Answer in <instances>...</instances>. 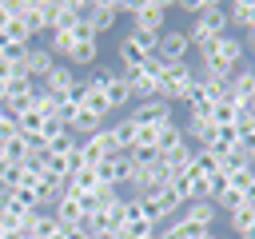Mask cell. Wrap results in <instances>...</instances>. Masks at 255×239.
<instances>
[{
    "mask_svg": "<svg viewBox=\"0 0 255 239\" xmlns=\"http://www.w3.org/2000/svg\"><path fill=\"white\" fill-rule=\"evenodd\" d=\"M243 60H247V44H243L235 32H227L223 40H215L211 52L199 56V76H211V80H223V84H227V80L243 68Z\"/></svg>",
    "mask_w": 255,
    "mask_h": 239,
    "instance_id": "cell-1",
    "label": "cell"
},
{
    "mask_svg": "<svg viewBox=\"0 0 255 239\" xmlns=\"http://www.w3.org/2000/svg\"><path fill=\"white\" fill-rule=\"evenodd\" d=\"M231 28H227V4H215L211 0V8L199 16V20H191V28H183V36H187V48L191 52H211L215 48V40H223Z\"/></svg>",
    "mask_w": 255,
    "mask_h": 239,
    "instance_id": "cell-2",
    "label": "cell"
},
{
    "mask_svg": "<svg viewBox=\"0 0 255 239\" xmlns=\"http://www.w3.org/2000/svg\"><path fill=\"white\" fill-rule=\"evenodd\" d=\"M191 88H195V72H191L187 60L183 64H163V72H159V100L187 104L191 100Z\"/></svg>",
    "mask_w": 255,
    "mask_h": 239,
    "instance_id": "cell-3",
    "label": "cell"
},
{
    "mask_svg": "<svg viewBox=\"0 0 255 239\" xmlns=\"http://www.w3.org/2000/svg\"><path fill=\"white\" fill-rule=\"evenodd\" d=\"M159 72H163V60H155V56H147L139 68L124 72V80H128V88H131V100H135V104H139V100H155V96H159Z\"/></svg>",
    "mask_w": 255,
    "mask_h": 239,
    "instance_id": "cell-4",
    "label": "cell"
},
{
    "mask_svg": "<svg viewBox=\"0 0 255 239\" xmlns=\"http://www.w3.org/2000/svg\"><path fill=\"white\" fill-rule=\"evenodd\" d=\"M167 12H171V4H167V0H135V4H131V28L163 32Z\"/></svg>",
    "mask_w": 255,
    "mask_h": 239,
    "instance_id": "cell-5",
    "label": "cell"
},
{
    "mask_svg": "<svg viewBox=\"0 0 255 239\" xmlns=\"http://www.w3.org/2000/svg\"><path fill=\"white\" fill-rule=\"evenodd\" d=\"M128 120L135 123V127H151V131H159L163 123H171V104L167 100H139L131 112H128Z\"/></svg>",
    "mask_w": 255,
    "mask_h": 239,
    "instance_id": "cell-6",
    "label": "cell"
},
{
    "mask_svg": "<svg viewBox=\"0 0 255 239\" xmlns=\"http://www.w3.org/2000/svg\"><path fill=\"white\" fill-rule=\"evenodd\" d=\"M139 207H143V215L155 223V227H163V223H171L175 215H179V203H175V195L167 191V187H159V191H147V195H139Z\"/></svg>",
    "mask_w": 255,
    "mask_h": 239,
    "instance_id": "cell-7",
    "label": "cell"
},
{
    "mask_svg": "<svg viewBox=\"0 0 255 239\" xmlns=\"http://www.w3.org/2000/svg\"><path fill=\"white\" fill-rule=\"evenodd\" d=\"M128 175H131V151H120V155L96 163V179H100V187H124Z\"/></svg>",
    "mask_w": 255,
    "mask_h": 239,
    "instance_id": "cell-8",
    "label": "cell"
},
{
    "mask_svg": "<svg viewBox=\"0 0 255 239\" xmlns=\"http://www.w3.org/2000/svg\"><path fill=\"white\" fill-rule=\"evenodd\" d=\"M187 56H191V48H187L183 28H163L159 48H155V60H163V64H183Z\"/></svg>",
    "mask_w": 255,
    "mask_h": 239,
    "instance_id": "cell-9",
    "label": "cell"
},
{
    "mask_svg": "<svg viewBox=\"0 0 255 239\" xmlns=\"http://www.w3.org/2000/svg\"><path fill=\"white\" fill-rule=\"evenodd\" d=\"M227 100H235L239 108H251L255 104V68L243 64L231 80H227Z\"/></svg>",
    "mask_w": 255,
    "mask_h": 239,
    "instance_id": "cell-10",
    "label": "cell"
},
{
    "mask_svg": "<svg viewBox=\"0 0 255 239\" xmlns=\"http://www.w3.org/2000/svg\"><path fill=\"white\" fill-rule=\"evenodd\" d=\"M84 20L92 24V32H96V40H100L104 32H112V28L120 24V12H116L112 0H100V4H88V16H84Z\"/></svg>",
    "mask_w": 255,
    "mask_h": 239,
    "instance_id": "cell-11",
    "label": "cell"
},
{
    "mask_svg": "<svg viewBox=\"0 0 255 239\" xmlns=\"http://www.w3.org/2000/svg\"><path fill=\"white\" fill-rule=\"evenodd\" d=\"M76 80H80V76H76V72H72L68 64H56V68H52V72H48V76L40 80V88H44L48 96H56V100H64V96L72 92V84H76Z\"/></svg>",
    "mask_w": 255,
    "mask_h": 239,
    "instance_id": "cell-12",
    "label": "cell"
},
{
    "mask_svg": "<svg viewBox=\"0 0 255 239\" xmlns=\"http://www.w3.org/2000/svg\"><path fill=\"white\" fill-rule=\"evenodd\" d=\"M179 219H187V223L199 227V231H211V223L219 219V207H215L211 199H195V203H187V207L179 211Z\"/></svg>",
    "mask_w": 255,
    "mask_h": 239,
    "instance_id": "cell-13",
    "label": "cell"
},
{
    "mask_svg": "<svg viewBox=\"0 0 255 239\" xmlns=\"http://www.w3.org/2000/svg\"><path fill=\"white\" fill-rule=\"evenodd\" d=\"M56 64H60V60H56L48 48H28V56H24V72H28V80H32V84H40Z\"/></svg>",
    "mask_w": 255,
    "mask_h": 239,
    "instance_id": "cell-14",
    "label": "cell"
},
{
    "mask_svg": "<svg viewBox=\"0 0 255 239\" xmlns=\"http://www.w3.org/2000/svg\"><path fill=\"white\" fill-rule=\"evenodd\" d=\"M24 235L28 239H52V235H60V223H56L52 211H32L28 223H24Z\"/></svg>",
    "mask_w": 255,
    "mask_h": 239,
    "instance_id": "cell-15",
    "label": "cell"
},
{
    "mask_svg": "<svg viewBox=\"0 0 255 239\" xmlns=\"http://www.w3.org/2000/svg\"><path fill=\"white\" fill-rule=\"evenodd\" d=\"M96 56H100V40H76L72 52L64 56L68 68H96Z\"/></svg>",
    "mask_w": 255,
    "mask_h": 239,
    "instance_id": "cell-16",
    "label": "cell"
},
{
    "mask_svg": "<svg viewBox=\"0 0 255 239\" xmlns=\"http://www.w3.org/2000/svg\"><path fill=\"white\" fill-rule=\"evenodd\" d=\"M227 28L251 32L255 28V0H231L227 4Z\"/></svg>",
    "mask_w": 255,
    "mask_h": 239,
    "instance_id": "cell-17",
    "label": "cell"
},
{
    "mask_svg": "<svg viewBox=\"0 0 255 239\" xmlns=\"http://www.w3.org/2000/svg\"><path fill=\"white\" fill-rule=\"evenodd\" d=\"M183 143H187V135H183V127H179L175 120L155 131V151H159V155H171V151H179Z\"/></svg>",
    "mask_w": 255,
    "mask_h": 239,
    "instance_id": "cell-18",
    "label": "cell"
},
{
    "mask_svg": "<svg viewBox=\"0 0 255 239\" xmlns=\"http://www.w3.org/2000/svg\"><path fill=\"white\" fill-rule=\"evenodd\" d=\"M52 215H56V223H60V231H64V227H80V223H84V211H80V199H72V195H60V203L52 207Z\"/></svg>",
    "mask_w": 255,
    "mask_h": 239,
    "instance_id": "cell-19",
    "label": "cell"
},
{
    "mask_svg": "<svg viewBox=\"0 0 255 239\" xmlns=\"http://www.w3.org/2000/svg\"><path fill=\"white\" fill-rule=\"evenodd\" d=\"M116 56H120V72H131V68H139V64L147 60V52H143L131 36H124V40L116 44Z\"/></svg>",
    "mask_w": 255,
    "mask_h": 239,
    "instance_id": "cell-20",
    "label": "cell"
},
{
    "mask_svg": "<svg viewBox=\"0 0 255 239\" xmlns=\"http://www.w3.org/2000/svg\"><path fill=\"white\" fill-rule=\"evenodd\" d=\"M108 104H112V112H124L128 104H131V88H128V80H124V72H116L112 76V84H108Z\"/></svg>",
    "mask_w": 255,
    "mask_h": 239,
    "instance_id": "cell-21",
    "label": "cell"
},
{
    "mask_svg": "<svg viewBox=\"0 0 255 239\" xmlns=\"http://www.w3.org/2000/svg\"><path fill=\"white\" fill-rule=\"evenodd\" d=\"M0 44H28V48H32V36H28V28L12 16V20L0 28Z\"/></svg>",
    "mask_w": 255,
    "mask_h": 239,
    "instance_id": "cell-22",
    "label": "cell"
},
{
    "mask_svg": "<svg viewBox=\"0 0 255 239\" xmlns=\"http://www.w3.org/2000/svg\"><path fill=\"white\" fill-rule=\"evenodd\" d=\"M227 223H231V231H235V235H243V231L255 223V203H243V207H235V211L227 215Z\"/></svg>",
    "mask_w": 255,
    "mask_h": 239,
    "instance_id": "cell-23",
    "label": "cell"
},
{
    "mask_svg": "<svg viewBox=\"0 0 255 239\" xmlns=\"http://www.w3.org/2000/svg\"><path fill=\"white\" fill-rule=\"evenodd\" d=\"M112 76H116L112 68H104V64H96V68H92V72L84 76V84H88L92 92H108V84H112Z\"/></svg>",
    "mask_w": 255,
    "mask_h": 239,
    "instance_id": "cell-24",
    "label": "cell"
},
{
    "mask_svg": "<svg viewBox=\"0 0 255 239\" xmlns=\"http://www.w3.org/2000/svg\"><path fill=\"white\" fill-rule=\"evenodd\" d=\"M128 36H131V40H135V44H139V48H143L147 56H155V48H159V36H163V32H143V28H128Z\"/></svg>",
    "mask_w": 255,
    "mask_h": 239,
    "instance_id": "cell-25",
    "label": "cell"
},
{
    "mask_svg": "<svg viewBox=\"0 0 255 239\" xmlns=\"http://www.w3.org/2000/svg\"><path fill=\"white\" fill-rule=\"evenodd\" d=\"M108 127H112V135L120 139V147H124V151H131V139H135V123H131V120H116V123H108Z\"/></svg>",
    "mask_w": 255,
    "mask_h": 239,
    "instance_id": "cell-26",
    "label": "cell"
},
{
    "mask_svg": "<svg viewBox=\"0 0 255 239\" xmlns=\"http://www.w3.org/2000/svg\"><path fill=\"white\" fill-rule=\"evenodd\" d=\"M171 8H179V12H187L191 20H199L207 8H211V0H179V4H171Z\"/></svg>",
    "mask_w": 255,
    "mask_h": 239,
    "instance_id": "cell-27",
    "label": "cell"
},
{
    "mask_svg": "<svg viewBox=\"0 0 255 239\" xmlns=\"http://www.w3.org/2000/svg\"><path fill=\"white\" fill-rule=\"evenodd\" d=\"M12 135H16V120H12V116L0 108V143H8Z\"/></svg>",
    "mask_w": 255,
    "mask_h": 239,
    "instance_id": "cell-28",
    "label": "cell"
},
{
    "mask_svg": "<svg viewBox=\"0 0 255 239\" xmlns=\"http://www.w3.org/2000/svg\"><path fill=\"white\" fill-rule=\"evenodd\" d=\"M4 163H12V159H8V151H4V143H0V167H4Z\"/></svg>",
    "mask_w": 255,
    "mask_h": 239,
    "instance_id": "cell-29",
    "label": "cell"
},
{
    "mask_svg": "<svg viewBox=\"0 0 255 239\" xmlns=\"http://www.w3.org/2000/svg\"><path fill=\"white\" fill-rule=\"evenodd\" d=\"M239 239H255V223H251V227H247V231H243Z\"/></svg>",
    "mask_w": 255,
    "mask_h": 239,
    "instance_id": "cell-30",
    "label": "cell"
},
{
    "mask_svg": "<svg viewBox=\"0 0 255 239\" xmlns=\"http://www.w3.org/2000/svg\"><path fill=\"white\" fill-rule=\"evenodd\" d=\"M199 239H219V235H215V231H203V235H199Z\"/></svg>",
    "mask_w": 255,
    "mask_h": 239,
    "instance_id": "cell-31",
    "label": "cell"
}]
</instances>
